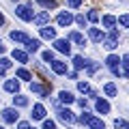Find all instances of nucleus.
<instances>
[{
  "label": "nucleus",
  "instance_id": "nucleus-1",
  "mask_svg": "<svg viewBox=\"0 0 129 129\" xmlns=\"http://www.w3.org/2000/svg\"><path fill=\"white\" fill-rule=\"evenodd\" d=\"M15 17H19L22 22H32V17H35V13H32V7L26 5V2L17 5V7H15Z\"/></svg>",
  "mask_w": 129,
  "mask_h": 129
},
{
  "label": "nucleus",
  "instance_id": "nucleus-2",
  "mask_svg": "<svg viewBox=\"0 0 129 129\" xmlns=\"http://www.w3.org/2000/svg\"><path fill=\"white\" fill-rule=\"evenodd\" d=\"M0 116H2V120H5L7 125H15V123H19V112L15 110L13 106H11V108H2Z\"/></svg>",
  "mask_w": 129,
  "mask_h": 129
},
{
  "label": "nucleus",
  "instance_id": "nucleus-3",
  "mask_svg": "<svg viewBox=\"0 0 129 129\" xmlns=\"http://www.w3.org/2000/svg\"><path fill=\"white\" fill-rule=\"evenodd\" d=\"M30 92L32 95H39L41 99L50 97V88H47L45 84H39V82H30Z\"/></svg>",
  "mask_w": 129,
  "mask_h": 129
},
{
  "label": "nucleus",
  "instance_id": "nucleus-4",
  "mask_svg": "<svg viewBox=\"0 0 129 129\" xmlns=\"http://www.w3.org/2000/svg\"><path fill=\"white\" fill-rule=\"evenodd\" d=\"M19 86H22V82H19L17 78H11V80H7V82L2 84V88H5L7 92H11V95H17V92H19Z\"/></svg>",
  "mask_w": 129,
  "mask_h": 129
},
{
  "label": "nucleus",
  "instance_id": "nucleus-5",
  "mask_svg": "<svg viewBox=\"0 0 129 129\" xmlns=\"http://www.w3.org/2000/svg\"><path fill=\"white\" fill-rule=\"evenodd\" d=\"M30 118L32 120H45V106H43V103H35Z\"/></svg>",
  "mask_w": 129,
  "mask_h": 129
},
{
  "label": "nucleus",
  "instance_id": "nucleus-6",
  "mask_svg": "<svg viewBox=\"0 0 129 129\" xmlns=\"http://www.w3.org/2000/svg\"><path fill=\"white\" fill-rule=\"evenodd\" d=\"M58 118L62 120V123H69V125L75 123V116H73V112H71L69 108H58Z\"/></svg>",
  "mask_w": 129,
  "mask_h": 129
},
{
  "label": "nucleus",
  "instance_id": "nucleus-7",
  "mask_svg": "<svg viewBox=\"0 0 129 129\" xmlns=\"http://www.w3.org/2000/svg\"><path fill=\"white\" fill-rule=\"evenodd\" d=\"M71 22H73V15H71L69 11H62V13H58V17H56V24H58L60 28H67Z\"/></svg>",
  "mask_w": 129,
  "mask_h": 129
},
{
  "label": "nucleus",
  "instance_id": "nucleus-8",
  "mask_svg": "<svg viewBox=\"0 0 129 129\" xmlns=\"http://www.w3.org/2000/svg\"><path fill=\"white\" fill-rule=\"evenodd\" d=\"M54 50L60 52V54H69L71 52V45L67 39H54Z\"/></svg>",
  "mask_w": 129,
  "mask_h": 129
},
{
  "label": "nucleus",
  "instance_id": "nucleus-9",
  "mask_svg": "<svg viewBox=\"0 0 129 129\" xmlns=\"http://www.w3.org/2000/svg\"><path fill=\"white\" fill-rule=\"evenodd\" d=\"M30 106V99H28L26 95H22V92H17V95H13V108L17 110V108H28Z\"/></svg>",
  "mask_w": 129,
  "mask_h": 129
},
{
  "label": "nucleus",
  "instance_id": "nucleus-10",
  "mask_svg": "<svg viewBox=\"0 0 129 129\" xmlns=\"http://www.w3.org/2000/svg\"><path fill=\"white\" fill-rule=\"evenodd\" d=\"M52 71H54L56 75H67L69 67H67V62H64V60H54V62H52Z\"/></svg>",
  "mask_w": 129,
  "mask_h": 129
},
{
  "label": "nucleus",
  "instance_id": "nucleus-11",
  "mask_svg": "<svg viewBox=\"0 0 129 129\" xmlns=\"http://www.w3.org/2000/svg\"><path fill=\"white\" fill-rule=\"evenodd\" d=\"M118 39H120V35H118L116 30H112V32H110V37H106V39H103V43H106V47H108V50H114V47L118 45Z\"/></svg>",
  "mask_w": 129,
  "mask_h": 129
},
{
  "label": "nucleus",
  "instance_id": "nucleus-12",
  "mask_svg": "<svg viewBox=\"0 0 129 129\" xmlns=\"http://www.w3.org/2000/svg\"><path fill=\"white\" fill-rule=\"evenodd\" d=\"M15 78H17L19 82H32V73L26 69V67H19V69H15Z\"/></svg>",
  "mask_w": 129,
  "mask_h": 129
},
{
  "label": "nucleus",
  "instance_id": "nucleus-13",
  "mask_svg": "<svg viewBox=\"0 0 129 129\" xmlns=\"http://www.w3.org/2000/svg\"><path fill=\"white\" fill-rule=\"evenodd\" d=\"M32 22L37 24V26H47V24H50V13H47V11H41V13H37L35 15V17H32Z\"/></svg>",
  "mask_w": 129,
  "mask_h": 129
},
{
  "label": "nucleus",
  "instance_id": "nucleus-14",
  "mask_svg": "<svg viewBox=\"0 0 129 129\" xmlns=\"http://www.w3.org/2000/svg\"><path fill=\"white\" fill-rule=\"evenodd\" d=\"M9 39H11L13 43H26V41H28L30 37H28L26 32H19V30H11V32H9Z\"/></svg>",
  "mask_w": 129,
  "mask_h": 129
},
{
  "label": "nucleus",
  "instance_id": "nucleus-15",
  "mask_svg": "<svg viewBox=\"0 0 129 129\" xmlns=\"http://www.w3.org/2000/svg\"><path fill=\"white\" fill-rule=\"evenodd\" d=\"M39 35H41L43 39H47V41H54L56 39V28H50V26H43V28H39Z\"/></svg>",
  "mask_w": 129,
  "mask_h": 129
},
{
  "label": "nucleus",
  "instance_id": "nucleus-16",
  "mask_svg": "<svg viewBox=\"0 0 129 129\" xmlns=\"http://www.w3.org/2000/svg\"><path fill=\"white\" fill-rule=\"evenodd\" d=\"M24 45H26V50H24L26 54H30V52L35 54V52H39V45H41V41H39V39H28Z\"/></svg>",
  "mask_w": 129,
  "mask_h": 129
},
{
  "label": "nucleus",
  "instance_id": "nucleus-17",
  "mask_svg": "<svg viewBox=\"0 0 129 129\" xmlns=\"http://www.w3.org/2000/svg\"><path fill=\"white\" fill-rule=\"evenodd\" d=\"M88 37H90L95 43H101L103 39H106V35H103V32L99 30V28H88Z\"/></svg>",
  "mask_w": 129,
  "mask_h": 129
},
{
  "label": "nucleus",
  "instance_id": "nucleus-18",
  "mask_svg": "<svg viewBox=\"0 0 129 129\" xmlns=\"http://www.w3.org/2000/svg\"><path fill=\"white\" fill-rule=\"evenodd\" d=\"M11 58L17 60V62H22V64L28 62V54H26L24 50H13V52H11Z\"/></svg>",
  "mask_w": 129,
  "mask_h": 129
},
{
  "label": "nucleus",
  "instance_id": "nucleus-19",
  "mask_svg": "<svg viewBox=\"0 0 129 129\" xmlns=\"http://www.w3.org/2000/svg\"><path fill=\"white\" fill-rule=\"evenodd\" d=\"M58 99H60V103H67V106L75 101L73 92H69V90H60V92H58Z\"/></svg>",
  "mask_w": 129,
  "mask_h": 129
},
{
  "label": "nucleus",
  "instance_id": "nucleus-20",
  "mask_svg": "<svg viewBox=\"0 0 129 129\" xmlns=\"http://www.w3.org/2000/svg\"><path fill=\"white\" fill-rule=\"evenodd\" d=\"M69 41L78 43L80 47H84V45H86V39H84V35H82V32H69Z\"/></svg>",
  "mask_w": 129,
  "mask_h": 129
},
{
  "label": "nucleus",
  "instance_id": "nucleus-21",
  "mask_svg": "<svg viewBox=\"0 0 129 129\" xmlns=\"http://www.w3.org/2000/svg\"><path fill=\"white\" fill-rule=\"evenodd\" d=\"M95 110L99 112V114H108V112H110V103H108L106 99H99V101L95 103Z\"/></svg>",
  "mask_w": 129,
  "mask_h": 129
},
{
  "label": "nucleus",
  "instance_id": "nucleus-22",
  "mask_svg": "<svg viewBox=\"0 0 129 129\" xmlns=\"http://www.w3.org/2000/svg\"><path fill=\"white\" fill-rule=\"evenodd\" d=\"M41 60H43V62H50V64H52V62L56 60V58H54V52H52V50H43V52H41Z\"/></svg>",
  "mask_w": 129,
  "mask_h": 129
},
{
  "label": "nucleus",
  "instance_id": "nucleus-23",
  "mask_svg": "<svg viewBox=\"0 0 129 129\" xmlns=\"http://www.w3.org/2000/svg\"><path fill=\"white\" fill-rule=\"evenodd\" d=\"M118 62H120V58H118V56H114V54H110V56L106 58V64L110 67V69H114V67H118Z\"/></svg>",
  "mask_w": 129,
  "mask_h": 129
},
{
  "label": "nucleus",
  "instance_id": "nucleus-24",
  "mask_svg": "<svg viewBox=\"0 0 129 129\" xmlns=\"http://www.w3.org/2000/svg\"><path fill=\"white\" fill-rule=\"evenodd\" d=\"M88 129H106V125H103V120H99V118L92 116V120L88 123Z\"/></svg>",
  "mask_w": 129,
  "mask_h": 129
},
{
  "label": "nucleus",
  "instance_id": "nucleus-25",
  "mask_svg": "<svg viewBox=\"0 0 129 129\" xmlns=\"http://www.w3.org/2000/svg\"><path fill=\"white\" fill-rule=\"evenodd\" d=\"M35 2H39V5L43 7V9H56V0H35Z\"/></svg>",
  "mask_w": 129,
  "mask_h": 129
},
{
  "label": "nucleus",
  "instance_id": "nucleus-26",
  "mask_svg": "<svg viewBox=\"0 0 129 129\" xmlns=\"http://www.w3.org/2000/svg\"><path fill=\"white\" fill-rule=\"evenodd\" d=\"M103 90H106V95H108V97H116V84L108 82L106 86H103Z\"/></svg>",
  "mask_w": 129,
  "mask_h": 129
},
{
  "label": "nucleus",
  "instance_id": "nucleus-27",
  "mask_svg": "<svg viewBox=\"0 0 129 129\" xmlns=\"http://www.w3.org/2000/svg\"><path fill=\"white\" fill-rule=\"evenodd\" d=\"M103 26L106 28H114L116 26V17L114 15H106V17H103Z\"/></svg>",
  "mask_w": 129,
  "mask_h": 129
},
{
  "label": "nucleus",
  "instance_id": "nucleus-28",
  "mask_svg": "<svg viewBox=\"0 0 129 129\" xmlns=\"http://www.w3.org/2000/svg\"><path fill=\"white\" fill-rule=\"evenodd\" d=\"M78 90H80V92H86V95H90L92 88H90V84H88V82H78Z\"/></svg>",
  "mask_w": 129,
  "mask_h": 129
},
{
  "label": "nucleus",
  "instance_id": "nucleus-29",
  "mask_svg": "<svg viewBox=\"0 0 129 129\" xmlns=\"http://www.w3.org/2000/svg\"><path fill=\"white\" fill-rule=\"evenodd\" d=\"M84 69L88 71V73H95L97 69H99V62H95V60H86V67Z\"/></svg>",
  "mask_w": 129,
  "mask_h": 129
},
{
  "label": "nucleus",
  "instance_id": "nucleus-30",
  "mask_svg": "<svg viewBox=\"0 0 129 129\" xmlns=\"http://www.w3.org/2000/svg\"><path fill=\"white\" fill-rule=\"evenodd\" d=\"M73 64H75V69H84L86 67V60L82 56H73Z\"/></svg>",
  "mask_w": 129,
  "mask_h": 129
},
{
  "label": "nucleus",
  "instance_id": "nucleus-31",
  "mask_svg": "<svg viewBox=\"0 0 129 129\" xmlns=\"http://www.w3.org/2000/svg\"><path fill=\"white\" fill-rule=\"evenodd\" d=\"M0 67H2L5 71H9L11 67H13V62H11V60L7 58V56H2V58H0Z\"/></svg>",
  "mask_w": 129,
  "mask_h": 129
},
{
  "label": "nucleus",
  "instance_id": "nucleus-32",
  "mask_svg": "<svg viewBox=\"0 0 129 129\" xmlns=\"http://www.w3.org/2000/svg\"><path fill=\"white\" fill-rule=\"evenodd\" d=\"M114 127L116 129H129V123H127V120H123V118H116L114 120Z\"/></svg>",
  "mask_w": 129,
  "mask_h": 129
},
{
  "label": "nucleus",
  "instance_id": "nucleus-33",
  "mask_svg": "<svg viewBox=\"0 0 129 129\" xmlns=\"http://www.w3.org/2000/svg\"><path fill=\"white\" fill-rule=\"evenodd\" d=\"M97 19H99V13H97V11H88V15H86V22H92V24H95Z\"/></svg>",
  "mask_w": 129,
  "mask_h": 129
},
{
  "label": "nucleus",
  "instance_id": "nucleus-34",
  "mask_svg": "<svg viewBox=\"0 0 129 129\" xmlns=\"http://www.w3.org/2000/svg\"><path fill=\"white\" fill-rule=\"evenodd\" d=\"M90 120H92V116L88 114V112H84V114L80 116V123H82V125H88V123H90Z\"/></svg>",
  "mask_w": 129,
  "mask_h": 129
},
{
  "label": "nucleus",
  "instance_id": "nucleus-35",
  "mask_svg": "<svg viewBox=\"0 0 129 129\" xmlns=\"http://www.w3.org/2000/svg\"><path fill=\"white\" fill-rule=\"evenodd\" d=\"M116 22H118L120 26H125V28H129V15H120V17L116 19Z\"/></svg>",
  "mask_w": 129,
  "mask_h": 129
},
{
  "label": "nucleus",
  "instance_id": "nucleus-36",
  "mask_svg": "<svg viewBox=\"0 0 129 129\" xmlns=\"http://www.w3.org/2000/svg\"><path fill=\"white\" fill-rule=\"evenodd\" d=\"M43 129H56V123L50 120V118H45V120H43Z\"/></svg>",
  "mask_w": 129,
  "mask_h": 129
},
{
  "label": "nucleus",
  "instance_id": "nucleus-37",
  "mask_svg": "<svg viewBox=\"0 0 129 129\" xmlns=\"http://www.w3.org/2000/svg\"><path fill=\"white\" fill-rule=\"evenodd\" d=\"M64 2H67V5H69L71 9H78V7L82 5V0H64Z\"/></svg>",
  "mask_w": 129,
  "mask_h": 129
},
{
  "label": "nucleus",
  "instance_id": "nucleus-38",
  "mask_svg": "<svg viewBox=\"0 0 129 129\" xmlns=\"http://www.w3.org/2000/svg\"><path fill=\"white\" fill-rule=\"evenodd\" d=\"M17 129H30V123H28V120H19V123H17Z\"/></svg>",
  "mask_w": 129,
  "mask_h": 129
},
{
  "label": "nucleus",
  "instance_id": "nucleus-39",
  "mask_svg": "<svg viewBox=\"0 0 129 129\" xmlns=\"http://www.w3.org/2000/svg\"><path fill=\"white\" fill-rule=\"evenodd\" d=\"M75 22H78V26H86V17H84V15H78Z\"/></svg>",
  "mask_w": 129,
  "mask_h": 129
},
{
  "label": "nucleus",
  "instance_id": "nucleus-40",
  "mask_svg": "<svg viewBox=\"0 0 129 129\" xmlns=\"http://www.w3.org/2000/svg\"><path fill=\"white\" fill-rule=\"evenodd\" d=\"M123 64H125V71H123V73L129 78V62H127V60H123Z\"/></svg>",
  "mask_w": 129,
  "mask_h": 129
},
{
  "label": "nucleus",
  "instance_id": "nucleus-41",
  "mask_svg": "<svg viewBox=\"0 0 129 129\" xmlns=\"http://www.w3.org/2000/svg\"><path fill=\"white\" fill-rule=\"evenodd\" d=\"M7 24V19H5V15H2V11H0V26H5Z\"/></svg>",
  "mask_w": 129,
  "mask_h": 129
},
{
  "label": "nucleus",
  "instance_id": "nucleus-42",
  "mask_svg": "<svg viewBox=\"0 0 129 129\" xmlns=\"http://www.w3.org/2000/svg\"><path fill=\"white\" fill-rule=\"evenodd\" d=\"M5 73H7V71H5V69H2V67H0V75H5Z\"/></svg>",
  "mask_w": 129,
  "mask_h": 129
},
{
  "label": "nucleus",
  "instance_id": "nucleus-43",
  "mask_svg": "<svg viewBox=\"0 0 129 129\" xmlns=\"http://www.w3.org/2000/svg\"><path fill=\"white\" fill-rule=\"evenodd\" d=\"M0 129H5V127H2V125H0Z\"/></svg>",
  "mask_w": 129,
  "mask_h": 129
},
{
  "label": "nucleus",
  "instance_id": "nucleus-44",
  "mask_svg": "<svg viewBox=\"0 0 129 129\" xmlns=\"http://www.w3.org/2000/svg\"><path fill=\"white\" fill-rule=\"evenodd\" d=\"M0 45H2V41H0Z\"/></svg>",
  "mask_w": 129,
  "mask_h": 129
},
{
  "label": "nucleus",
  "instance_id": "nucleus-45",
  "mask_svg": "<svg viewBox=\"0 0 129 129\" xmlns=\"http://www.w3.org/2000/svg\"><path fill=\"white\" fill-rule=\"evenodd\" d=\"M32 129H35V127H32Z\"/></svg>",
  "mask_w": 129,
  "mask_h": 129
}]
</instances>
